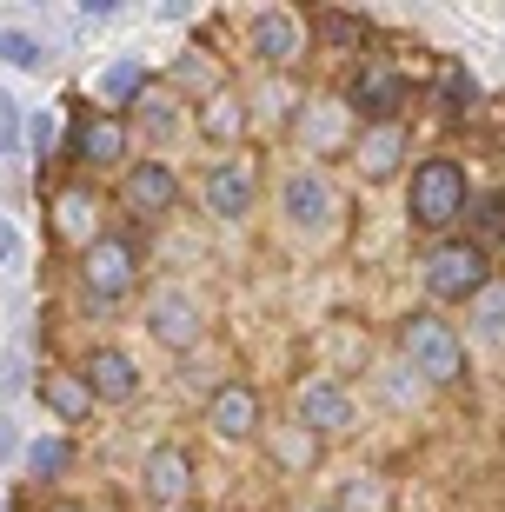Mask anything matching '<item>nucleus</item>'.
Wrapping results in <instances>:
<instances>
[{
  "instance_id": "1a4fd4ad",
  "label": "nucleus",
  "mask_w": 505,
  "mask_h": 512,
  "mask_svg": "<svg viewBox=\"0 0 505 512\" xmlns=\"http://www.w3.org/2000/svg\"><path fill=\"white\" fill-rule=\"evenodd\" d=\"M120 200H127V213H167L173 200H180V180H173L167 160H140V167L120 180Z\"/></svg>"
},
{
  "instance_id": "9d476101",
  "label": "nucleus",
  "mask_w": 505,
  "mask_h": 512,
  "mask_svg": "<svg viewBox=\"0 0 505 512\" xmlns=\"http://www.w3.org/2000/svg\"><path fill=\"white\" fill-rule=\"evenodd\" d=\"M80 380H87V393H94V399H107V406H127V399L140 393V366H133L127 353L100 346L94 360H87V373H80Z\"/></svg>"
},
{
  "instance_id": "cd10ccee",
  "label": "nucleus",
  "mask_w": 505,
  "mask_h": 512,
  "mask_svg": "<svg viewBox=\"0 0 505 512\" xmlns=\"http://www.w3.org/2000/svg\"><path fill=\"white\" fill-rule=\"evenodd\" d=\"M14 140H20V107H14L7 94H0V160L14 153Z\"/></svg>"
},
{
  "instance_id": "b1692460",
  "label": "nucleus",
  "mask_w": 505,
  "mask_h": 512,
  "mask_svg": "<svg viewBox=\"0 0 505 512\" xmlns=\"http://www.w3.org/2000/svg\"><path fill=\"white\" fill-rule=\"evenodd\" d=\"M67 459H74V453H67V439H34V446H27V466H34L40 479H60V473H67Z\"/></svg>"
},
{
  "instance_id": "9b49d317",
  "label": "nucleus",
  "mask_w": 505,
  "mask_h": 512,
  "mask_svg": "<svg viewBox=\"0 0 505 512\" xmlns=\"http://www.w3.org/2000/svg\"><path fill=\"white\" fill-rule=\"evenodd\" d=\"M300 47H306V34H300V20H293V14H280V7L253 14V54H260L266 67H293Z\"/></svg>"
},
{
  "instance_id": "7ed1b4c3",
  "label": "nucleus",
  "mask_w": 505,
  "mask_h": 512,
  "mask_svg": "<svg viewBox=\"0 0 505 512\" xmlns=\"http://www.w3.org/2000/svg\"><path fill=\"white\" fill-rule=\"evenodd\" d=\"M486 286H492L486 247H472V240H446V247L426 253V293H432V300H479Z\"/></svg>"
},
{
  "instance_id": "5701e85b",
  "label": "nucleus",
  "mask_w": 505,
  "mask_h": 512,
  "mask_svg": "<svg viewBox=\"0 0 505 512\" xmlns=\"http://www.w3.org/2000/svg\"><path fill=\"white\" fill-rule=\"evenodd\" d=\"M479 333H486L492 346H505V280H492L486 293H479Z\"/></svg>"
},
{
  "instance_id": "39448f33",
  "label": "nucleus",
  "mask_w": 505,
  "mask_h": 512,
  "mask_svg": "<svg viewBox=\"0 0 505 512\" xmlns=\"http://www.w3.org/2000/svg\"><path fill=\"white\" fill-rule=\"evenodd\" d=\"M206 426H213L220 439H253L260 433V393H253L246 380H226L220 393L206 399Z\"/></svg>"
},
{
  "instance_id": "4be33fe9",
  "label": "nucleus",
  "mask_w": 505,
  "mask_h": 512,
  "mask_svg": "<svg viewBox=\"0 0 505 512\" xmlns=\"http://www.w3.org/2000/svg\"><path fill=\"white\" fill-rule=\"evenodd\" d=\"M472 100H479V80H472L466 67H446V74H439V107H446V114H466Z\"/></svg>"
},
{
  "instance_id": "412c9836",
  "label": "nucleus",
  "mask_w": 505,
  "mask_h": 512,
  "mask_svg": "<svg viewBox=\"0 0 505 512\" xmlns=\"http://www.w3.org/2000/svg\"><path fill=\"white\" fill-rule=\"evenodd\" d=\"M472 247H492V240H505V193H479L472 200Z\"/></svg>"
},
{
  "instance_id": "f257e3e1",
  "label": "nucleus",
  "mask_w": 505,
  "mask_h": 512,
  "mask_svg": "<svg viewBox=\"0 0 505 512\" xmlns=\"http://www.w3.org/2000/svg\"><path fill=\"white\" fill-rule=\"evenodd\" d=\"M466 167L459 160H419L412 167V200H406V213H412V227H426V233H446L459 213H466Z\"/></svg>"
},
{
  "instance_id": "ddd939ff",
  "label": "nucleus",
  "mask_w": 505,
  "mask_h": 512,
  "mask_svg": "<svg viewBox=\"0 0 505 512\" xmlns=\"http://www.w3.org/2000/svg\"><path fill=\"white\" fill-rule=\"evenodd\" d=\"M147 326H153V340H160V346H173V353H187V346H200V313H193V306L180 300V293H167V300H153Z\"/></svg>"
},
{
  "instance_id": "20e7f679",
  "label": "nucleus",
  "mask_w": 505,
  "mask_h": 512,
  "mask_svg": "<svg viewBox=\"0 0 505 512\" xmlns=\"http://www.w3.org/2000/svg\"><path fill=\"white\" fill-rule=\"evenodd\" d=\"M133 273H140V253H133V240H120V233H100L94 247L80 253V280H87L94 300H120L133 286Z\"/></svg>"
},
{
  "instance_id": "393cba45",
  "label": "nucleus",
  "mask_w": 505,
  "mask_h": 512,
  "mask_svg": "<svg viewBox=\"0 0 505 512\" xmlns=\"http://www.w3.org/2000/svg\"><path fill=\"white\" fill-rule=\"evenodd\" d=\"M0 60H7V67H40V40L34 34H14V27H0Z\"/></svg>"
},
{
  "instance_id": "f8f14e48",
  "label": "nucleus",
  "mask_w": 505,
  "mask_h": 512,
  "mask_svg": "<svg viewBox=\"0 0 505 512\" xmlns=\"http://www.w3.org/2000/svg\"><path fill=\"white\" fill-rule=\"evenodd\" d=\"M399 160H406V127H399V120L359 133V173H366V180H393Z\"/></svg>"
},
{
  "instance_id": "a878e982",
  "label": "nucleus",
  "mask_w": 505,
  "mask_h": 512,
  "mask_svg": "<svg viewBox=\"0 0 505 512\" xmlns=\"http://www.w3.org/2000/svg\"><path fill=\"white\" fill-rule=\"evenodd\" d=\"M140 87H147V67L140 60H120L107 74V100H140Z\"/></svg>"
},
{
  "instance_id": "0eeeda50",
  "label": "nucleus",
  "mask_w": 505,
  "mask_h": 512,
  "mask_svg": "<svg viewBox=\"0 0 505 512\" xmlns=\"http://www.w3.org/2000/svg\"><path fill=\"white\" fill-rule=\"evenodd\" d=\"M253 193H260V173L246 167V160H220V167L206 173V207L220 213V220H246Z\"/></svg>"
},
{
  "instance_id": "6e6552de",
  "label": "nucleus",
  "mask_w": 505,
  "mask_h": 512,
  "mask_svg": "<svg viewBox=\"0 0 505 512\" xmlns=\"http://www.w3.org/2000/svg\"><path fill=\"white\" fill-rule=\"evenodd\" d=\"M293 399H300V426L306 433H346V426H353V393L333 386V380H306Z\"/></svg>"
},
{
  "instance_id": "aec40b11",
  "label": "nucleus",
  "mask_w": 505,
  "mask_h": 512,
  "mask_svg": "<svg viewBox=\"0 0 505 512\" xmlns=\"http://www.w3.org/2000/svg\"><path fill=\"white\" fill-rule=\"evenodd\" d=\"M273 453H280L286 473H306V466L319 459V439L306 433V426H280V433H273Z\"/></svg>"
},
{
  "instance_id": "2eb2a0df",
  "label": "nucleus",
  "mask_w": 505,
  "mask_h": 512,
  "mask_svg": "<svg viewBox=\"0 0 505 512\" xmlns=\"http://www.w3.org/2000/svg\"><path fill=\"white\" fill-rule=\"evenodd\" d=\"M127 153V127L113 114H100V120H87V127L74 133V160H87V167H113Z\"/></svg>"
},
{
  "instance_id": "c756f323",
  "label": "nucleus",
  "mask_w": 505,
  "mask_h": 512,
  "mask_svg": "<svg viewBox=\"0 0 505 512\" xmlns=\"http://www.w3.org/2000/svg\"><path fill=\"white\" fill-rule=\"evenodd\" d=\"M47 147H54V114H34V153L47 160Z\"/></svg>"
},
{
  "instance_id": "dca6fc26",
  "label": "nucleus",
  "mask_w": 505,
  "mask_h": 512,
  "mask_svg": "<svg viewBox=\"0 0 505 512\" xmlns=\"http://www.w3.org/2000/svg\"><path fill=\"white\" fill-rule=\"evenodd\" d=\"M326 213H333V193H326V180H313V173H293V180H286V220H293V227H326Z\"/></svg>"
},
{
  "instance_id": "72a5a7b5",
  "label": "nucleus",
  "mask_w": 505,
  "mask_h": 512,
  "mask_svg": "<svg viewBox=\"0 0 505 512\" xmlns=\"http://www.w3.org/2000/svg\"><path fill=\"white\" fill-rule=\"evenodd\" d=\"M319 512H339V506H319Z\"/></svg>"
},
{
  "instance_id": "bb28decb",
  "label": "nucleus",
  "mask_w": 505,
  "mask_h": 512,
  "mask_svg": "<svg viewBox=\"0 0 505 512\" xmlns=\"http://www.w3.org/2000/svg\"><path fill=\"white\" fill-rule=\"evenodd\" d=\"M359 34H366V27H359L353 14H319V40H326V47H359Z\"/></svg>"
},
{
  "instance_id": "4468645a",
  "label": "nucleus",
  "mask_w": 505,
  "mask_h": 512,
  "mask_svg": "<svg viewBox=\"0 0 505 512\" xmlns=\"http://www.w3.org/2000/svg\"><path fill=\"white\" fill-rule=\"evenodd\" d=\"M187 486H193V459L180 453V446H153V453H147V493L167 499V506H180Z\"/></svg>"
},
{
  "instance_id": "473e14b6",
  "label": "nucleus",
  "mask_w": 505,
  "mask_h": 512,
  "mask_svg": "<svg viewBox=\"0 0 505 512\" xmlns=\"http://www.w3.org/2000/svg\"><path fill=\"white\" fill-rule=\"evenodd\" d=\"M54 512H80V506H54Z\"/></svg>"
},
{
  "instance_id": "2f4dec72",
  "label": "nucleus",
  "mask_w": 505,
  "mask_h": 512,
  "mask_svg": "<svg viewBox=\"0 0 505 512\" xmlns=\"http://www.w3.org/2000/svg\"><path fill=\"white\" fill-rule=\"evenodd\" d=\"M7 446H14V439H7V426H0V453H7Z\"/></svg>"
},
{
  "instance_id": "f3484780",
  "label": "nucleus",
  "mask_w": 505,
  "mask_h": 512,
  "mask_svg": "<svg viewBox=\"0 0 505 512\" xmlns=\"http://www.w3.org/2000/svg\"><path fill=\"white\" fill-rule=\"evenodd\" d=\"M40 399H47L67 426H80V419L94 413V393H87V380H80V373H40Z\"/></svg>"
},
{
  "instance_id": "f03ea898",
  "label": "nucleus",
  "mask_w": 505,
  "mask_h": 512,
  "mask_svg": "<svg viewBox=\"0 0 505 512\" xmlns=\"http://www.w3.org/2000/svg\"><path fill=\"white\" fill-rule=\"evenodd\" d=\"M399 346H406L412 373H426L432 386L466 380V346H459L452 320H439V313H412V320L399 326Z\"/></svg>"
},
{
  "instance_id": "c85d7f7f",
  "label": "nucleus",
  "mask_w": 505,
  "mask_h": 512,
  "mask_svg": "<svg viewBox=\"0 0 505 512\" xmlns=\"http://www.w3.org/2000/svg\"><path fill=\"white\" fill-rule=\"evenodd\" d=\"M140 114H147V127H153V133H167V127H173L167 100H140Z\"/></svg>"
},
{
  "instance_id": "7c9ffc66",
  "label": "nucleus",
  "mask_w": 505,
  "mask_h": 512,
  "mask_svg": "<svg viewBox=\"0 0 505 512\" xmlns=\"http://www.w3.org/2000/svg\"><path fill=\"white\" fill-rule=\"evenodd\" d=\"M14 253H20V233L7 227V220H0V260H14Z\"/></svg>"
},
{
  "instance_id": "6ab92c4d",
  "label": "nucleus",
  "mask_w": 505,
  "mask_h": 512,
  "mask_svg": "<svg viewBox=\"0 0 505 512\" xmlns=\"http://www.w3.org/2000/svg\"><path fill=\"white\" fill-rule=\"evenodd\" d=\"M54 213H60V233H67V240H80V253L100 240V233H94V200H87L80 187H74V193H60Z\"/></svg>"
},
{
  "instance_id": "a211bd4d",
  "label": "nucleus",
  "mask_w": 505,
  "mask_h": 512,
  "mask_svg": "<svg viewBox=\"0 0 505 512\" xmlns=\"http://www.w3.org/2000/svg\"><path fill=\"white\" fill-rule=\"evenodd\" d=\"M200 133L213 140V147H233V140L246 133L240 100H233V94H206V100H200Z\"/></svg>"
},
{
  "instance_id": "423d86ee",
  "label": "nucleus",
  "mask_w": 505,
  "mask_h": 512,
  "mask_svg": "<svg viewBox=\"0 0 505 512\" xmlns=\"http://www.w3.org/2000/svg\"><path fill=\"white\" fill-rule=\"evenodd\" d=\"M346 100H353L373 127H386V120H399V107H406V80H399L393 67H359L353 87H346Z\"/></svg>"
}]
</instances>
